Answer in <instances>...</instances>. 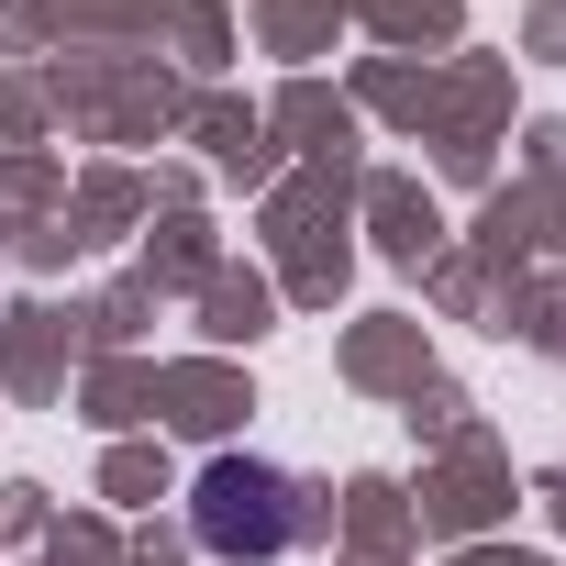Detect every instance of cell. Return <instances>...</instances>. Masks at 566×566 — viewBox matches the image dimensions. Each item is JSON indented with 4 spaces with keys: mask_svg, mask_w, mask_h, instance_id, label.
<instances>
[{
    "mask_svg": "<svg viewBox=\"0 0 566 566\" xmlns=\"http://www.w3.org/2000/svg\"><path fill=\"white\" fill-rule=\"evenodd\" d=\"M189 522H200V544H211V555L266 566L277 544L301 533V489L277 478L266 455H211V467H200V489H189Z\"/></svg>",
    "mask_w": 566,
    "mask_h": 566,
    "instance_id": "6da1fadb",
    "label": "cell"
}]
</instances>
